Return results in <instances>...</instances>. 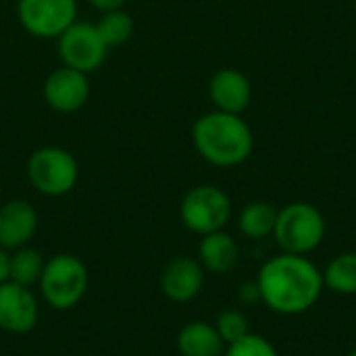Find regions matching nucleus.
Here are the masks:
<instances>
[{
    "mask_svg": "<svg viewBox=\"0 0 356 356\" xmlns=\"http://www.w3.org/2000/svg\"><path fill=\"white\" fill-rule=\"evenodd\" d=\"M261 300L275 313L300 315L321 296L323 273L300 254H277L259 271Z\"/></svg>",
    "mask_w": 356,
    "mask_h": 356,
    "instance_id": "nucleus-1",
    "label": "nucleus"
},
{
    "mask_svg": "<svg viewBox=\"0 0 356 356\" xmlns=\"http://www.w3.org/2000/svg\"><path fill=\"white\" fill-rule=\"evenodd\" d=\"M196 152L215 167H238L254 148V136L242 115L211 111L200 115L192 125Z\"/></svg>",
    "mask_w": 356,
    "mask_h": 356,
    "instance_id": "nucleus-2",
    "label": "nucleus"
},
{
    "mask_svg": "<svg viewBox=\"0 0 356 356\" xmlns=\"http://www.w3.org/2000/svg\"><path fill=\"white\" fill-rule=\"evenodd\" d=\"M38 286L50 309L69 311L83 300L90 286V273L79 257L63 252L46 261Z\"/></svg>",
    "mask_w": 356,
    "mask_h": 356,
    "instance_id": "nucleus-3",
    "label": "nucleus"
},
{
    "mask_svg": "<svg viewBox=\"0 0 356 356\" xmlns=\"http://www.w3.org/2000/svg\"><path fill=\"white\" fill-rule=\"evenodd\" d=\"M27 179L42 196L58 198L69 194L79 179V165L75 156L60 146H42L27 159Z\"/></svg>",
    "mask_w": 356,
    "mask_h": 356,
    "instance_id": "nucleus-4",
    "label": "nucleus"
},
{
    "mask_svg": "<svg viewBox=\"0 0 356 356\" xmlns=\"http://www.w3.org/2000/svg\"><path fill=\"white\" fill-rule=\"evenodd\" d=\"M325 217L309 202H292L277 213L273 236L288 254H309L325 238Z\"/></svg>",
    "mask_w": 356,
    "mask_h": 356,
    "instance_id": "nucleus-5",
    "label": "nucleus"
},
{
    "mask_svg": "<svg viewBox=\"0 0 356 356\" xmlns=\"http://www.w3.org/2000/svg\"><path fill=\"white\" fill-rule=\"evenodd\" d=\"M179 217L190 232L207 236L227 225L232 217V200L221 188L202 184L184 196Z\"/></svg>",
    "mask_w": 356,
    "mask_h": 356,
    "instance_id": "nucleus-6",
    "label": "nucleus"
},
{
    "mask_svg": "<svg viewBox=\"0 0 356 356\" xmlns=\"http://www.w3.org/2000/svg\"><path fill=\"white\" fill-rule=\"evenodd\" d=\"M58 58L65 67L77 69L86 75L98 71L106 56L108 48L96 31L94 23L75 21L56 38Z\"/></svg>",
    "mask_w": 356,
    "mask_h": 356,
    "instance_id": "nucleus-7",
    "label": "nucleus"
},
{
    "mask_svg": "<svg viewBox=\"0 0 356 356\" xmlns=\"http://www.w3.org/2000/svg\"><path fill=\"white\" fill-rule=\"evenodd\" d=\"M17 19L29 35L56 40L77 21V0H19Z\"/></svg>",
    "mask_w": 356,
    "mask_h": 356,
    "instance_id": "nucleus-8",
    "label": "nucleus"
},
{
    "mask_svg": "<svg viewBox=\"0 0 356 356\" xmlns=\"http://www.w3.org/2000/svg\"><path fill=\"white\" fill-rule=\"evenodd\" d=\"M42 96L56 113H77L90 100V79L86 73L63 65L44 79Z\"/></svg>",
    "mask_w": 356,
    "mask_h": 356,
    "instance_id": "nucleus-9",
    "label": "nucleus"
},
{
    "mask_svg": "<svg viewBox=\"0 0 356 356\" xmlns=\"http://www.w3.org/2000/svg\"><path fill=\"white\" fill-rule=\"evenodd\" d=\"M40 307L31 288L15 282L0 284V330L6 334H29L38 325Z\"/></svg>",
    "mask_w": 356,
    "mask_h": 356,
    "instance_id": "nucleus-10",
    "label": "nucleus"
},
{
    "mask_svg": "<svg viewBox=\"0 0 356 356\" xmlns=\"http://www.w3.org/2000/svg\"><path fill=\"white\" fill-rule=\"evenodd\" d=\"M40 217L31 202L15 198L0 204V248L17 250L29 246L38 234Z\"/></svg>",
    "mask_w": 356,
    "mask_h": 356,
    "instance_id": "nucleus-11",
    "label": "nucleus"
},
{
    "mask_svg": "<svg viewBox=\"0 0 356 356\" xmlns=\"http://www.w3.org/2000/svg\"><path fill=\"white\" fill-rule=\"evenodd\" d=\"M209 98L215 111L242 115L252 100L250 79L234 67H223L209 79Z\"/></svg>",
    "mask_w": 356,
    "mask_h": 356,
    "instance_id": "nucleus-12",
    "label": "nucleus"
},
{
    "mask_svg": "<svg viewBox=\"0 0 356 356\" xmlns=\"http://www.w3.org/2000/svg\"><path fill=\"white\" fill-rule=\"evenodd\" d=\"M204 286V267L192 257H177L161 273V290L173 302L194 300Z\"/></svg>",
    "mask_w": 356,
    "mask_h": 356,
    "instance_id": "nucleus-13",
    "label": "nucleus"
},
{
    "mask_svg": "<svg viewBox=\"0 0 356 356\" xmlns=\"http://www.w3.org/2000/svg\"><path fill=\"white\" fill-rule=\"evenodd\" d=\"M198 261L211 273H229L240 261V246L223 229L207 234L198 246Z\"/></svg>",
    "mask_w": 356,
    "mask_h": 356,
    "instance_id": "nucleus-14",
    "label": "nucleus"
},
{
    "mask_svg": "<svg viewBox=\"0 0 356 356\" xmlns=\"http://www.w3.org/2000/svg\"><path fill=\"white\" fill-rule=\"evenodd\" d=\"M177 350L181 356H223L225 342L215 325L207 321H190L177 334Z\"/></svg>",
    "mask_w": 356,
    "mask_h": 356,
    "instance_id": "nucleus-15",
    "label": "nucleus"
},
{
    "mask_svg": "<svg viewBox=\"0 0 356 356\" xmlns=\"http://www.w3.org/2000/svg\"><path fill=\"white\" fill-rule=\"evenodd\" d=\"M277 213L280 211L269 202H263V200L250 202L242 209L238 217V227L246 238L263 240L273 234L275 223H277Z\"/></svg>",
    "mask_w": 356,
    "mask_h": 356,
    "instance_id": "nucleus-16",
    "label": "nucleus"
},
{
    "mask_svg": "<svg viewBox=\"0 0 356 356\" xmlns=\"http://www.w3.org/2000/svg\"><path fill=\"white\" fill-rule=\"evenodd\" d=\"M94 25H96V31H98V35L102 38V42L106 44L108 50L117 48V46H123L134 35V17L125 8L100 13V19Z\"/></svg>",
    "mask_w": 356,
    "mask_h": 356,
    "instance_id": "nucleus-17",
    "label": "nucleus"
},
{
    "mask_svg": "<svg viewBox=\"0 0 356 356\" xmlns=\"http://www.w3.org/2000/svg\"><path fill=\"white\" fill-rule=\"evenodd\" d=\"M46 259L42 257L40 250L31 246H23L13 250L10 254V282L31 288L40 282L42 271H44Z\"/></svg>",
    "mask_w": 356,
    "mask_h": 356,
    "instance_id": "nucleus-18",
    "label": "nucleus"
},
{
    "mask_svg": "<svg viewBox=\"0 0 356 356\" xmlns=\"http://www.w3.org/2000/svg\"><path fill=\"white\" fill-rule=\"evenodd\" d=\"M323 286L336 294H356V252L338 254L323 273Z\"/></svg>",
    "mask_w": 356,
    "mask_h": 356,
    "instance_id": "nucleus-19",
    "label": "nucleus"
},
{
    "mask_svg": "<svg viewBox=\"0 0 356 356\" xmlns=\"http://www.w3.org/2000/svg\"><path fill=\"white\" fill-rule=\"evenodd\" d=\"M215 327L221 336V340L225 344H234L238 340H242L244 336L250 334V325H248V319L244 313L240 311H223L219 313L217 321H215Z\"/></svg>",
    "mask_w": 356,
    "mask_h": 356,
    "instance_id": "nucleus-20",
    "label": "nucleus"
},
{
    "mask_svg": "<svg viewBox=\"0 0 356 356\" xmlns=\"http://www.w3.org/2000/svg\"><path fill=\"white\" fill-rule=\"evenodd\" d=\"M223 356H280L277 350L273 348V344L269 340H265L263 336L257 334H248L242 340L227 344V350Z\"/></svg>",
    "mask_w": 356,
    "mask_h": 356,
    "instance_id": "nucleus-21",
    "label": "nucleus"
},
{
    "mask_svg": "<svg viewBox=\"0 0 356 356\" xmlns=\"http://www.w3.org/2000/svg\"><path fill=\"white\" fill-rule=\"evenodd\" d=\"M240 300L246 305H254L257 300H261V290L257 282H248L240 288Z\"/></svg>",
    "mask_w": 356,
    "mask_h": 356,
    "instance_id": "nucleus-22",
    "label": "nucleus"
},
{
    "mask_svg": "<svg viewBox=\"0 0 356 356\" xmlns=\"http://www.w3.org/2000/svg\"><path fill=\"white\" fill-rule=\"evenodd\" d=\"M127 0H88L90 6H94L96 10L100 13H108V10H117V8H123Z\"/></svg>",
    "mask_w": 356,
    "mask_h": 356,
    "instance_id": "nucleus-23",
    "label": "nucleus"
},
{
    "mask_svg": "<svg viewBox=\"0 0 356 356\" xmlns=\"http://www.w3.org/2000/svg\"><path fill=\"white\" fill-rule=\"evenodd\" d=\"M10 282V254L6 248H0V284Z\"/></svg>",
    "mask_w": 356,
    "mask_h": 356,
    "instance_id": "nucleus-24",
    "label": "nucleus"
},
{
    "mask_svg": "<svg viewBox=\"0 0 356 356\" xmlns=\"http://www.w3.org/2000/svg\"><path fill=\"white\" fill-rule=\"evenodd\" d=\"M350 356H356V348H355V350H353V353H350Z\"/></svg>",
    "mask_w": 356,
    "mask_h": 356,
    "instance_id": "nucleus-25",
    "label": "nucleus"
},
{
    "mask_svg": "<svg viewBox=\"0 0 356 356\" xmlns=\"http://www.w3.org/2000/svg\"><path fill=\"white\" fill-rule=\"evenodd\" d=\"M0 204H2V200H0Z\"/></svg>",
    "mask_w": 356,
    "mask_h": 356,
    "instance_id": "nucleus-26",
    "label": "nucleus"
}]
</instances>
